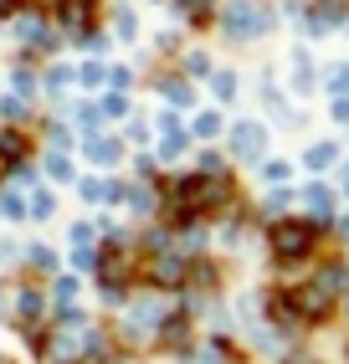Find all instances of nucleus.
<instances>
[{
	"mask_svg": "<svg viewBox=\"0 0 349 364\" xmlns=\"http://www.w3.org/2000/svg\"><path fill=\"white\" fill-rule=\"evenodd\" d=\"M180 6H185L190 16H201V0H180Z\"/></svg>",
	"mask_w": 349,
	"mask_h": 364,
	"instance_id": "19",
	"label": "nucleus"
},
{
	"mask_svg": "<svg viewBox=\"0 0 349 364\" xmlns=\"http://www.w3.org/2000/svg\"><path fill=\"white\" fill-rule=\"evenodd\" d=\"M46 169H52V175H57V180H72V164H67V159H57V154H52V159H46Z\"/></svg>",
	"mask_w": 349,
	"mask_h": 364,
	"instance_id": "15",
	"label": "nucleus"
},
{
	"mask_svg": "<svg viewBox=\"0 0 349 364\" xmlns=\"http://www.w3.org/2000/svg\"><path fill=\"white\" fill-rule=\"evenodd\" d=\"M262 175H267V180H288V164H283V159H267Z\"/></svg>",
	"mask_w": 349,
	"mask_h": 364,
	"instance_id": "13",
	"label": "nucleus"
},
{
	"mask_svg": "<svg viewBox=\"0 0 349 364\" xmlns=\"http://www.w3.org/2000/svg\"><path fill=\"white\" fill-rule=\"evenodd\" d=\"M36 313H41V298H36V293H21V318L36 323Z\"/></svg>",
	"mask_w": 349,
	"mask_h": 364,
	"instance_id": "11",
	"label": "nucleus"
},
{
	"mask_svg": "<svg viewBox=\"0 0 349 364\" xmlns=\"http://www.w3.org/2000/svg\"><path fill=\"white\" fill-rule=\"evenodd\" d=\"M334 164V149H329V144H313V149H308V169H329Z\"/></svg>",
	"mask_w": 349,
	"mask_h": 364,
	"instance_id": "7",
	"label": "nucleus"
},
{
	"mask_svg": "<svg viewBox=\"0 0 349 364\" xmlns=\"http://www.w3.org/2000/svg\"><path fill=\"white\" fill-rule=\"evenodd\" d=\"M31 262L41 267V272H52V267H57V257H52V252H46V247H36V252H31Z\"/></svg>",
	"mask_w": 349,
	"mask_h": 364,
	"instance_id": "14",
	"label": "nucleus"
},
{
	"mask_svg": "<svg viewBox=\"0 0 349 364\" xmlns=\"http://www.w3.org/2000/svg\"><path fill=\"white\" fill-rule=\"evenodd\" d=\"M303 200H308L313 215H323V210H329V190H323V185H308V196H303Z\"/></svg>",
	"mask_w": 349,
	"mask_h": 364,
	"instance_id": "8",
	"label": "nucleus"
},
{
	"mask_svg": "<svg viewBox=\"0 0 349 364\" xmlns=\"http://www.w3.org/2000/svg\"><path fill=\"white\" fill-rule=\"evenodd\" d=\"M231 144H236V154H262V124H236Z\"/></svg>",
	"mask_w": 349,
	"mask_h": 364,
	"instance_id": "4",
	"label": "nucleus"
},
{
	"mask_svg": "<svg viewBox=\"0 0 349 364\" xmlns=\"http://www.w3.org/2000/svg\"><path fill=\"white\" fill-rule=\"evenodd\" d=\"M216 92H221V98H231V92H236V77H231V72H221V77H216Z\"/></svg>",
	"mask_w": 349,
	"mask_h": 364,
	"instance_id": "16",
	"label": "nucleus"
},
{
	"mask_svg": "<svg viewBox=\"0 0 349 364\" xmlns=\"http://www.w3.org/2000/svg\"><path fill=\"white\" fill-rule=\"evenodd\" d=\"M195 134H201V139H216V134H221V118H216V113H201V118H195Z\"/></svg>",
	"mask_w": 349,
	"mask_h": 364,
	"instance_id": "9",
	"label": "nucleus"
},
{
	"mask_svg": "<svg viewBox=\"0 0 349 364\" xmlns=\"http://www.w3.org/2000/svg\"><path fill=\"white\" fill-rule=\"evenodd\" d=\"M0 154H6V159H21V154H26V144H21L16 134H0Z\"/></svg>",
	"mask_w": 349,
	"mask_h": 364,
	"instance_id": "10",
	"label": "nucleus"
},
{
	"mask_svg": "<svg viewBox=\"0 0 349 364\" xmlns=\"http://www.w3.org/2000/svg\"><path fill=\"white\" fill-rule=\"evenodd\" d=\"M52 210H57V200H52V196H46V190H41V196L31 200V215H36V221H46V215H52Z\"/></svg>",
	"mask_w": 349,
	"mask_h": 364,
	"instance_id": "12",
	"label": "nucleus"
},
{
	"mask_svg": "<svg viewBox=\"0 0 349 364\" xmlns=\"http://www.w3.org/2000/svg\"><path fill=\"white\" fill-rule=\"evenodd\" d=\"M344 287H349V272H344L339 262H329V267H323V272H318L313 282L293 287V303H298V313H303V323H318V318H329Z\"/></svg>",
	"mask_w": 349,
	"mask_h": 364,
	"instance_id": "1",
	"label": "nucleus"
},
{
	"mask_svg": "<svg viewBox=\"0 0 349 364\" xmlns=\"http://www.w3.org/2000/svg\"><path fill=\"white\" fill-rule=\"evenodd\" d=\"M329 87H334V92H344V87H349V67H339V72H334V82H329Z\"/></svg>",
	"mask_w": 349,
	"mask_h": 364,
	"instance_id": "18",
	"label": "nucleus"
},
{
	"mask_svg": "<svg viewBox=\"0 0 349 364\" xmlns=\"http://www.w3.org/2000/svg\"><path fill=\"white\" fill-rule=\"evenodd\" d=\"M0 215H6V221H21V215H26V200H21L16 190H6V196H0Z\"/></svg>",
	"mask_w": 349,
	"mask_h": 364,
	"instance_id": "6",
	"label": "nucleus"
},
{
	"mask_svg": "<svg viewBox=\"0 0 349 364\" xmlns=\"http://www.w3.org/2000/svg\"><path fill=\"white\" fill-rule=\"evenodd\" d=\"M93 21V0H62V26L67 31H88Z\"/></svg>",
	"mask_w": 349,
	"mask_h": 364,
	"instance_id": "3",
	"label": "nucleus"
},
{
	"mask_svg": "<svg viewBox=\"0 0 349 364\" xmlns=\"http://www.w3.org/2000/svg\"><path fill=\"white\" fill-rule=\"evenodd\" d=\"M185 338H190V323H185V318H174V313H170V318H165V344L174 349V344H185Z\"/></svg>",
	"mask_w": 349,
	"mask_h": 364,
	"instance_id": "5",
	"label": "nucleus"
},
{
	"mask_svg": "<svg viewBox=\"0 0 349 364\" xmlns=\"http://www.w3.org/2000/svg\"><path fill=\"white\" fill-rule=\"evenodd\" d=\"M165 92H170V98H174V103H190V87H185V82H170Z\"/></svg>",
	"mask_w": 349,
	"mask_h": 364,
	"instance_id": "17",
	"label": "nucleus"
},
{
	"mask_svg": "<svg viewBox=\"0 0 349 364\" xmlns=\"http://www.w3.org/2000/svg\"><path fill=\"white\" fill-rule=\"evenodd\" d=\"M267 241H272V257H278V262H303V257L313 252V226H303V221H278Z\"/></svg>",
	"mask_w": 349,
	"mask_h": 364,
	"instance_id": "2",
	"label": "nucleus"
}]
</instances>
